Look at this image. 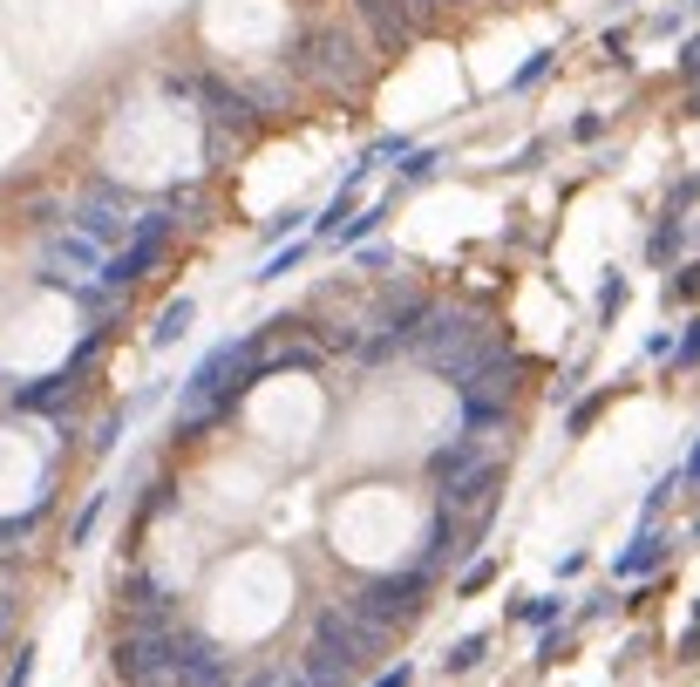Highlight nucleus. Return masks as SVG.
I'll return each instance as SVG.
<instances>
[{"label":"nucleus","instance_id":"obj_1","mask_svg":"<svg viewBox=\"0 0 700 687\" xmlns=\"http://www.w3.org/2000/svg\"><path fill=\"white\" fill-rule=\"evenodd\" d=\"M293 68L306 75V82H320V89L360 82V75H354V35H347V21H314V28H300L293 35Z\"/></svg>","mask_w":700,"mask_h":687},{"label":"nucleus","instance_id":"obj_2","mask_svg":"<svg viewBox=\"0 0 700 687\" xmlns=\"http://www.w3.org/2000/svg\"><path fill=\"white\" fill-rule=\"evenodd\" d=\"M354 8H360V21L374 28V48H381V55H395V48L408 41V21L395 14V0H354Z\"/></svg>","mask_w":700,"mask_h":687},{"label":"nucleus","instance_id":"obj_3","mask_svg":"<svg viewBox=\"0 0 700 687\" xmlns=\"http://www.w3.org/2000/svg\"><path fill=\"white\" fill-rule=\"evenodd\" d=\"M483 653H489V633H470V640H456V647H449V660H443V667H449V674H470Z\"/></svg>","mask_w":700,"mask_h":687},{"label":"nucleus","instance_id":"obj_4","mask_svg":"<svg viewBox=\"0 0 700 687\" xmlns=\"http://www.w3.org/2000/svg\"><path fill=\"white\" fill-rule=\"evenodd\" d=\"M191 327V300H177V307H164V327H157V347H170L177 334Z\"/></svg>","mask_w":700,"mask_h":687},{"label":"nucleus","instance_id":"obj_5","mask_svg":"<svg viewBox=\"0 0 700 687\" xmlns=\"http://www.w3.org/2000/svg\"><path fill=\"white\" fill-rule=\"evenodd\" d=\"M660 551H666L660 538H639V551H633V558H619V572H653V565H660Z\"/></svg>","mask_w":700,"mask_h":687},{"label":"nucleus","instance_id":"obj_6","mask_svg":"<svg viewBox=\"0 0 700 687\" xmlns=\"http://www.w3.org/2000/svg\"><path fill=\"white\" fill-rule=\"evenodd\" d=\"M28 680H35V653L21 647V660H14V674H8V687H28Z\"/></svg>","mask_w":700,"mask_h":687},{"label":"nucleus","instance_id":"obj_7","mask_svg":"<svg viewBox=\"0 0 700 687\" xmlns=\"http://www.w3.org/2000/svg\"><path fill=\"white\" fill-rule=\"evenodd\" d=\"M293 266H300V245H293V252H279V259H272V266H266V272H258V279H287V272H293Z\"/></svg>","mask_w":700,"mask_h":687},{"label":"nucleus","instance_id":"obj_8","mask_svg":"<svg viewBox=\"0 0 700 687\" xmlns=\"http://www.w3.org/2000/svg\"><path fill=\"white\" fill-rule=\"evenodd\" d=\"M408 680H415V674H408V667H387V674H381V680H374V687H408Z\"/></svg>","mask_w":700,"mask_h":687}]
</instances>
